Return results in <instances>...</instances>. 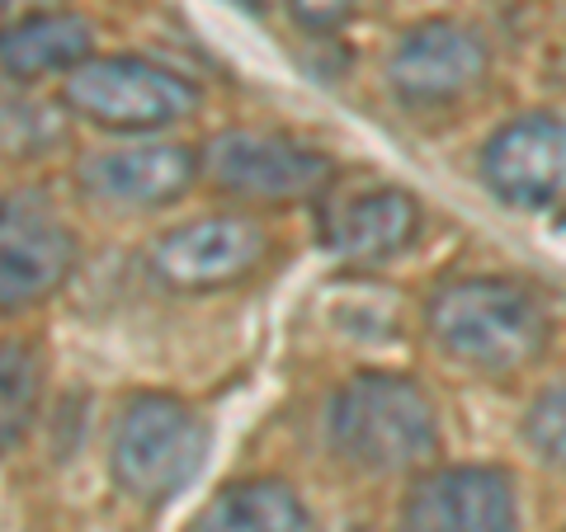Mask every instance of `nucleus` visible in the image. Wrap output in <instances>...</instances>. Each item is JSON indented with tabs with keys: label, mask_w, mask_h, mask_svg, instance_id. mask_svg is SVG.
Here are the masks:
<instances>
[{
	"label": "nucleus",
	"mask_w": 566,
	"mask_h": 532,
	"mask_svg": "<svg viewBox=\"0 0 566 532\" xmlns=\"http://www.w3.org/2000/svg\"><path fill=\"white\" fill-rule=\"evenodd\" d=\"M430 334L439 349L476 372H520L553 340L543 301L515 278H453L430 297Z\"/></svg>",
	"instance_id": "f257e3e1"
},
{
	"label": "nucleus",
	"mask_w": 566,
	"mask_h": 532,
	"mask_svg": "<svg viewBox=\"0 0 566 532\" xmlns=\"http://www.w3.org/2000/svg\"><path fill=\"white\" fill-rule=\"evenodd\" d=\"M232 6H241V10H264L270 0H232Z\"/></svg>",
	"instance_id": "a211bd4d"
},
{
	"label": "nucleus",
	"mask_w": 566,
	"mask_h": 532,
	"mask_svg": "<svg viewBox=\"0 0 566 532\" xmlns=\"http://www.w3.org/2000/svg\"><path fill=\"white\" fill-rule=\"evenodd\" d=\"M401 532H520L515 481L501 467H444L420 476Z\"/></svg>",
	"instance_id": "9b49d317"
},
{
	"label": "nucleus",
	"mask_w": 566,
	"mask_h": 532,
	"mask_svg": "<svg viewBox=\"0 0 566 532\" xmlns=\"http://www.w3.org/2000/svg\"><path fill=\"white\" fill-rule=\"evenodd\" d=\"M420 236V203L406 189H368L354 199H326L322 241L349 264H387Z\"/></svg>",
	"instance_id": "f8f14e48"
},
{
	"label": "nucleus",
	"mask_w": 566,
	"mask_h": 532,
	"mask_svg": "<svg viewBox=\"0 0 566 532\" xmlns=\"http://www.w3.org/2000/svg\"><path fill=\"white\" fill-rule=\"evenodd\" d=\"M482 180L510 208L543 212L566 203V118L524 114L491 132L482 147Z\"/></svg>",
	"instance_id": "1a4fd4ad"
},
{
	"label": "nucleus",
	"mask_w": 566,
	"mask_h": 532,
	"mask_svg": "<svg viewBox=\"0 0 566 532\" xmlns=\"http://www.w3.org/2000/svg\"><path fill=\"white\" fill-rule=\"evenodd\" d=\"M76 269V241L39 193L0 199V311H29Z\"/></svg>",
	"instance_id": "423d86ee"
},
{
	"label": "nucleus",
	"mask_w": 566,
	"mask_h": 532,
	"mask_svg": "<svg viewBox=\"0 0 566 532\" xmlns=\"http://www.w3.org/2000/svg\"><path fill=\"white\" fill-rule=\"evenodd\" d=\"M486 66L491 52L476 29L458 20H420L397 39L387 76L406 104L439 109V104L472 95L486 81Z\"/></svg>",
	"instance_id": "6e6552de"
},
{
	"label": "nucleus",
	"mask_w": 566,
	"mask_h": 532,
	"mask_svg": "<svg viewBox=\"0 0 566 532\" xmlns=\"http://www.w3.org/2000/svg\"><path fill=\"white\" fill-rule=\"evenodd\" d=\"M289 14L307 33H335V29L349 24L354 0H289Z\"/></svg>",
	"instance_id": "f3484780"
},
{
	"label": "nucleus",
	"mask_w": 566,
	"mask_h": 532,
	"mask_svg": "<svg viewBox=\"0 0 566 532\" xmlns=\"http://www.w3.org/2000/svg\"><path fill=\"white\" fill-rule=\"evenodd\" d=\"M524 434L534 443V453L543 462H553L566 471V382L543 392L524 415Z\"/></svg>",
	"instance_id": "dca6fc26"
},
{
	"label": "nucleus",
	"mask_w": 566,
	"mask_h": 532,
	"mask_svg": "<svg viewBox=\"0 0 566 532\" xmlns=\"http://www.w3.org/2000/svg\"><path fill=\"white\" fill-rule=\"evenodd\" d=\"M10 6H29V0H10Z\"/></svg>",
	"instance_id": "6ab92c4d"
},
{
	"label": "nucleus",
	"mask_w": 566,
	"mask_h": 532,
	"mask_svg": "<svg viewBox=\"0 0 566 532\" xmlns=\"http://www.w3.org/2000/svg\"><path fill=\"white\" fill-rule=\"evenodd\" d=\"M212 189L251 203H297L316 199L331 184V156L297 137L279 132H222L199 156Z\"/></svg>",
	"instance_id": "39448f33"
},
{
	"label": "nucleus",
	"mask_w": 566,
	"mask_h": 532,
	"mask_svg": "<svg viewBox=\"0 0 566 532\" xmlns=\"http://www.w3.org/2000/svg\"><path fill=\"white\" fill-rule=\"evenodd\" d=\"M199 532H316V523L293 486L260 476V481L227 486L208 504Z\"/></svg>",
	"instance_id": "4468645a"
},
{
	"label": "nucleus",
	"mask_w": 566,
	"mask_h": 532,
	"mask_svg": "<svg viewBox=\"0 0 566 532\" xmlns=\"http://www.w3.org/2000/svg\"><path fill=\"white\" fill-rule=\"evenodd\" d=\"M331 443L349 467L401 476L439 453V415L401 372H359L331 401Z\"/></svg>",
	"instance_id": "f03ea898"
},
{
	"label": "nucleus",
	"mask_w": 566,
	"mask_h": 532,
	"mask_svg": "<svg viewBox=\"0 0 566 532\" xmlns=\"http://www.w3.org/2000/svg\"><path fill=\"white\" fill-rule=\"evenodd\" d=\"M264 255H270V236L260 222L218 212V217H199L166 232L151 245V269L180 292H218L251 278Z\"/></svg>",
	"instance_id": "0eeeda50"
},
{
	"label": "nucleus",
	"mask_w": 566,
	"mask_h": 532,
	"mask_svg": "<svg viewBox=\"0 0 566 532\" xmlns=\"http://www.w3.org/2000/svg\"><path fill=\"white\" fill-rule=\"evenodd\" d=\"M43 396V368L33 359V349L20 340H0V453H10L14 443H24L39 415Z\"/></svg>",
	"instance_id": "2eb2a0df"
},
{
	"label": "nucleus",
	"mask_w": 566,
	"mask_h": 532,
	"mask_svg": "<svg viewBox=\"0 0 566 532\" xmlns=\"http://www.w3.org/2000/svg\"><path fill=\"white\" fill-rule=\"evenodd\" d=\"M95 52L91 20L71 10H39L24 14L20 24L0 29V71L14 81H43V76H71Z\"/></svg>",
	"instance_id": "ddd939ff"
},
{
	"label": "nucleus",
	"mask_w": 566,
	"mask_h": 532,
	"mask_svg": "<svg viewBox=\"0 0 566 532\" xmlns=\"http://www.w3.org/2000/svg\"><path fill=\"white\" fill-rule=\"evenodd\" d=\"M76 180L95 203L147 212L185 199L189 184L199 180V156L180 141H123V147L85 156L76 166Z\"/></svg>",
	"instance_id": "9d476101"
},
{
	"label": "nucleus",
	"mask_w": 566,
	"mask_h": 532,
	"mask_svg": "<svg viewBox=\"0 0 566 532\" xmlns=\"http://www.w3.org/2000/svg\"><path fill=\"white\" fill-rule=\"evenodd\" d=\"M208 457V424L193 405L166 392H142L118 405L109 438V471L123 494L166 504L199 476Z\"/></svg>",
	"instance_id": "7ed1b4c3"
},
{
	"label": "nucleus",
	"mask_w": 566,
	"mask_h": 532,
	"mask_svg": "<svg viewBox=\"0 0 566 532\" xmlns=\"http://www.w3.org/2000/svg\"><path fill=\"white\" fill-rule=\"evenodd\" d=\"M71 114L109 132H161L193 118L199 91L147 57H91L62 85Z\"/></svg>",
	"instance_id": "20e7f679"
}]
</instances>
